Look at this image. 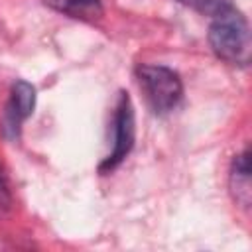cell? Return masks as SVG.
Segmentation results:
<instances>
[{
	"instance_id": "obj_5",
	"label": "cell",
	"mask_w": 252,
	"mask_h": 252,
	"mask_svg": "<svg viewBox=\"0 0 252 252\" xmlns=\"http://www.w3.org/2000/svg\"><path fill=\"white\" fill-rule=\"evenodd\" d=\"M228 187L232 199L248 209L250 199H252V189H250V150L244 148L240 154L234 156L230 163V173H228Z\"/></svg>"
},
{
	"instance_id": "obj_4",
	"label": "cell",
	"mask_w": 252,
	"mask_h": 252,
	"mask_svg": "<svg viewBox=\"0 0 252 252\" xmlns=\"http://www.w3.org/2000/svg\"><path fill=\"white\" fill-rule=\"evenodd\" d=\"M35 89L32 83L18 79L10 89V98L0 116V134L6 142H18L22 136V124L33 114Z\"/></svg>"
},
{
	"instance_id": "obj_3",
	"label": "cell",
	"mask_w": 252,
	"mask_h": 252,
	"mask_svg": "<svg viewBox=\"0 0 252 252\" xmlns=\"http://www.w3.org/2000/svg\"><path fill=\"white\" fill-rule=\"evenodd\" d=\"M110 134H112V148H110V154L98 165L100 173H110L112 169H116L134 148L136 118H134V104L126 91L118 93L112 120H110Z\"/></svg>"
},
{
	"instance_id": "obj_6",
	"label": "cell",
	"mask_w": 252,
	"mask_h": 252,
	"mask_svg": "<svg viewBox=\"0 0 252 252\" xmlns=\"http://www.w3.org/2000/svg\"><path fill=\"white\" fill-rule=\"evenodd\" d=\"M55 12L83 22H96L102 18V0H45Z\"/></svg>"
},
{
	"instance_id": "obj_7",
	"label": "cell",
	"mask_w": 252,
	"mask_h": 252,
	"mask_svg": "<svg viewBox=\"0 0 252 252\" xmlns=\"http://www.w3.org/2000/svg\"><path fill=\"white\" fill-rule=\"evenodd\" d=\"M179 2L203 16H211V18L232 6V0H179Z\"/></svg>"
},
{
	"instance_id": "obj_2",
	"label": "cell",
	"mask_w": 252,
	"mask_h": 252,
	"mask_svg": "<svg viewBox=\"0 0 252 252\" xmlns=\"http://www.w3.org/2000/svg\"><path fill=\"white\" fill-rule=\"evenodd\" d=\"M134 73L142 94L154 114L161 116L177 108L183 98V81L177 71L165 65L140 63Z\"/></svg>"
},
{
	"instance_id": "obj_8",
	"label": "cell",
	"mask_w": 252,
	"mask_h": 252,
	"mask_svg": "<svg viewBox=\"0 0 252 252\" xmlns=\"http://www.w3.org/2000/svg\"><path fill=\"white\" fill-rule=\"evenodd\" d=\"M12 205V193H10V187H8V181H6V175L0 167V213L8 211Z\"/></svg>"
},
{
	"instance_id": "obj_1",
	"label": "cell",
	"mask_w": 252,
	"mask_h": 252,
	"mask_svg": "<svg viewBox=\"0 0 252 252\" xmlns=\"http://www.w3.org/2000/svg\"><path fill=\"white\" fill-rule=\"evenodd\" d=\"M209 45L220 61L236 67H246L250 63L252 51L250 26L246 16L234 6L213 16V22L209 26Z\"/></svg>"
}]
</instances>
